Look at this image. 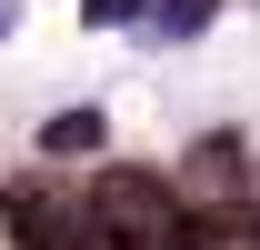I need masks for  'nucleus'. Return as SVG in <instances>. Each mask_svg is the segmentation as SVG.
<instances>
[{
    "instance_id": "nucleus-1",
    "label": "nucleus",
    "mask_w": 260,
    "mask_h": 250,
    "mask_svg": "<svg viewBox=\"0 0 260 250\" xmlns=\"http://www.w3.org/2000/svg\"><path fill=\"white\" fill-rule=\"evenodd\" d=\"M90 220L110 250H180L190 240V210H180V190L160 170H100L90 180Z\"/></svg>"
},
{
    "instance_id": "nucleus-2",
    "label": "nucleus",
    "mask_w": 260,
    "mask_h": 250,
    "mask_svg": "<svg viewBox=\"0 0 260 250\" xmlns=\"http://www.w3.org/2000/svg\"><path fill=\"white\" fill-rule=\"evenodd\" d=\"M20 200V230H30V250H100V220H90V190H60V180H30L10 190Z\"/></svg>"
},
{
    "instance_id": "nucleus-3",
    "label": "nucleus",
    "mask_w": 260,
    "mask_h": 250,
    "mask_svg": "<svg viewBox=\"0 0 260 250\" xmlns=\"http://www.w3.org/2000/svg\"><path fill=\"white\" fill-rule=\"evenodd\" d=\"M180 250H260V200H240V210H190V240Z\"/></svg>"
},
{
    "instance_id": "nucleus-4",
    "label": "nucleus",
    "mask_w": 260,
    "mask_h": 250,
    "mask_svg": "<svg viewBox=\"0 0 260 250\" xmlns=\"http://www.w3.org/2000/svg\"><path fill=\"white\" fill-rule=\"evenodd\" d=\"M40 150H50V160H60V150H100V120H90V110H60V120L40 130Z\"/></svg>"
},
{
    "instance_id": "nucleus-5",
    "label": "nucleus",
    "mask_w": 260,
    "mask_h": 250,
    "mask_svg": "<svg viewBox=\"0 0 260 250\" xmlns=\"http://www.w3.org/2000/svg\"><path fill=\"white\" fill-rule=\"evenodd\" d=\"M0 250H30V230H20V200L0 190Z\"/></svg>"
}]
</instances>
